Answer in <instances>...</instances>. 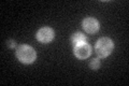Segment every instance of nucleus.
<instances>
[{
	"instance_id": "f257e3e1",
	"label": "nucleus",
	"mask_w": 129,
	"mask_h": 86,
	"mask_svg": "<svg viewBox=\"0 0 129 86\" xmlns=\"http://www.w3.org/2000/svg\"><path fill=\"white\" fill-rule=\"evenodd\" d=\"M16 56L23 64H32L37 58L36 51L29 45H21L16 50Z\"/></svg>"
},
{
	"instance_id": "f03ea898",
	"label": "nucleus",
	"mask_w": 129,
	"mask_h": 86,
	"mask_svg": "<svg viewBox=\"0 0 129 86\" xmlns=\"http://www.w3.org/2000/svg\"><path fill=\"white\" fill-rule=\"evenodd\" d=\"M113 48H114V44H113L112 40L109 38L99 39L95 45V50H96L97 55L99 57H101V58L108 57L112 53Z\"/></svg>"
},
{
	"instance_id": "7ed1b4c3",
	"label": "nucleus",
	"mask_w": 129,
	"mask_h": 86,
	"mask_svg": "<svg viewBox=\"0 0 129 86\" xmlns=\"http://www.w3.org/2000/svg\"><path fill=\"white\" fill-rule=\"evenodd\" d=\"M73 53L74 55L80 59H86L87 57H89L91 54V47L88 43L83 42V43H79L74 45L73 48Z\"/></svg>"
},
{
	"instance_id": "20e7f679",
	"label": "nucleus",
	"mask_w": 129,
	"mask_h": 86,
	"mask_svg": "<svg viewBox=\"0 0 129 86\" xmlns=\"http://www.w3.org/2000/svg\"><path fill=\"white\" fill-rule=\"evenodd\" d=\"M55 32L50 27H43L37 32V39L41 43H48L54 39Z\"/></svg>"
},
{
	"instance_id": "39448f33",
	"label": "nucleus",
	"mask_w": 129,
	"mask_h": 86,
	"mask_svg": "<svg viewBox=\"0 0 129 86\" xmlns=\"http://www.w3.org/2000/svg\"><path fill=\"white\" fill-rule=\"evenodd\" d=\"M82 25H83L84 30H85L87 34H90V35L96 34V32L99 30V28H100L99 22L96 18H94V17H86V18H84Z\"/></svg>"
},
{
	"instance_id": "423d86ee",
	"label": "nucleus",
	"mask_w": 129,
	"mask_h": 86,
	"mask_svg": "<svg viewBox=\"0 0 129 86\" xmlns=\"http://www.w3.org/2000/svg\"><path fill=\"white\" fill-rule=\"evenodd\" d=\"M85 40H86V38L82 32H75V34H73V36L71 37V42L73 43V45L85 42Z\"/></svg>"
},
{
	"instance_id": "0eeeda50",
	"label": "nucleus",
	"mask_w": 129,
	"mask_h": 86,
	"mask_svg": "<svg viewBox=\"0 0 129 86\" xmlns=\"http://www.w3.org/2000/svg\"><path fill=\"white\" fill-rule=\"evenodd\" d=\"M89 67L92 69V70H98L99 67H100V61L99 59H92L91 60V63L89 64Z\"/></svg>"
},
{
	"instance_id": "6e6552de",
	"label": "nucleus",
	"mask_w": 129,
	"mask_h": 86,
	"mask_svg": "<svg viewBox=\"0 0 129 86\" xmlns=\"http://www.w3.org/2000/svg\"><path fill=\"white\" fill-rule=\"evenodd\" d=\"M14 46H15V41L14 40H9L8 41V47L13 48Z\"/></svg>"
}]
</instances>
